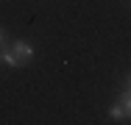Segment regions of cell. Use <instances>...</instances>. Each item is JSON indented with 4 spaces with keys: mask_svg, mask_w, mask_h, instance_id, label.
Masks as SVG:
<instances>
[{
    "mask_svg": "<svg viewBox=\"0 0 131 125\" xmlns=\"http://www.w3.org/2000/svg\"><path fill=\"white\" fill-rule=\"evenodd\" d=\"M34 58V45L31 42H23V39H17V42H11L8 47L3 45V64H8V67H23Z\"/></svg>",
    "mask_w": 131,
    "mask_h": 125,
    "instance_id": "cell-1",
    "label": "cell"
},
{
    "mask_svg": "<svg viewBox=\"0 0 131 125\" xmlns=\"http://www.w3.org/2000/svg\"><path fill=\"white\" fill-rule=\"evenodd\" d=\"M109 120H112V122H126V120H128V117H126V108H123L120 103H114V106L109 108Z\"/></svg>",
    "mask_w": 131,
    "mask_h": 125,
    "instance_id": "cell-2",
    "label": "cell"
},
{
    "mask_svg": "<svg viewBox=\"0 0 131 125\" xmlns=\"http://www.w3.org/2000/svg\"><path fill=\"white\" fill-rule=\"evenodd\" d=\"M117 103L126 108V117L131 120V89H123V92H120V97H117Z\"/></svg>",
    "mask_w": 131,
    "mask_h": 125,
    "instance_id": "cell-3",
    "label": "cell"
},
{
    "mask_svg": "<svg viewBox=\"0 0 131 125\" xmlns=\"http://www.w3.org/2000/svg\"><path fill=\"white\" fill-rule=\"evenodd\" d=\"M3 45H6V31L0 28V47H3Z\"/></svg>",
    "mask_w": 131,
    "mask_h": 125,
    "instance_id": "cell-4",
    "label": "cell"
},
{
    "mask_svg": "<svg viewBox=\"0 0 131 125\" xmlns=\"http://www.w3.org/2000/svg\"><path fill=\"white\" fill-rule=\"evenodd\" d=\"M0 64H3V47H0Z\"/></svg>",
    "mask_w": 131,
    "mask_h": 125,
    "instance_id": "cell-5",
    "label": "cell"
},
{
    "mask_svg": "<svg viewBox=\"0 0 131 125\" xmlns=\"http://www.w3.org/2000/svg\"><path fill=\"white\" fill-rule=\"evenodd\" d=\"M126 89H131V75H128V86H126Z\"/></svg>",
    "mask_w": 131,
    "mask_h": 125,
    "instance_id": "cell-6",
    "label": "cell"
}]
</instances>
